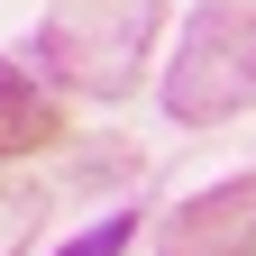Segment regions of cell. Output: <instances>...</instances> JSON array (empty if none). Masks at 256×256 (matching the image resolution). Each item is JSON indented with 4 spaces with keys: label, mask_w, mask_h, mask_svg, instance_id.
<instances>
[{
    "label": "cell",
    "mask_w": 256,
    "mask_h": 256,
    "mask_svg": "<svg viewBox=\"0 0 256 256\" xmlns=\"http://www.w3.org/2000/svg\"><path fill=\"white\" fill-rule=\"evenodd\" d=\"M64 138H74V128H64V92L37 74V64H10V55H0V165L46 156Z\"/></svg>",
    "instance_id": "cell-4"
},
{
    "label": "cell",
    "mask_w": 256,
    "mask_h": 256,
    "mask_svg": "<svg viewBox=\"0 0 256 256\" xmlns=\"http://www.w3.org/2000/svg\"><path fill=\"white\" fill-rule=\"evenodd\" d=\"M156 37H165V0H55L28 37V64L55 92L119 101V92H138Z\"/></svg>",
    "instance_id": "cell-1"
},
{
    "label": "cell",
    "mask_w": 256,
    "mask_h": 256,
    "mask_svg": "<svg viewBox=\"0 0 256 256\" xmlns=\"http://www.w3.org/2000/svg\"><path fill=\"white\" fill-rule=\"evenodd\" d=\"M256 110V0H202L165 64V119L220 128Z\"/></svg>",
    "instance_id": "cell-2"
},
{
    "label": "cell",
    "mask_w": 256,
    "mask_h": 256,
    "mask_svg": "<svg viewBox=\"0 0 256 256\" xmlns=\"http://www.w3.org/2000/svg\"><path fill=\"white\" fill-rule=\"evenodd\" d=\"M128 238H138V210H110L101 229H82V238H64L55 256H128Z\"/></svg>",
    "instance_id": "cell-6"
},
{
    "label": "cell",
    "mask_w": 256,
    "mask_h": 256,
    "mask_svg": "<svg viewBox=\"0 0 256 256\" xmlns=\"http://www.w3.org/2000/svg\"><path fill=\"white\" fill-rule=\"evenodd\" d=\"M156 256H256V174L202 183L192 202H174L156 229Z\"/></svg>",
    "instance_id": "cell-3"
},
{
    "label": "cell",
    "mask_w": 256,
    "mask_h": 256,
    "mask_svg": "<svg viewBox=\"0 0 256 256\" xmlns=\"http://www.w3.org/2000/svg\"><path fill=\"white\" fill-rule=\"evenodd\" d=\"M37 220H46V183L37 174H0V256H28Z\"/></svg>",
    "instance_id": "cell-5"
}]
</instances>
